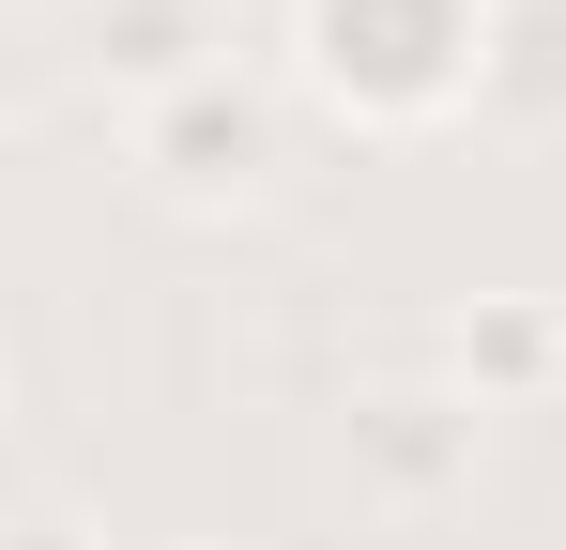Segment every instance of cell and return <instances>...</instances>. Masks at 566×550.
I'll return each instance as SVG.
<instances>
[{
	"mask_svg": "<svg viewBox=\"0 0 566 550\" xmlns=\"http://www.w3.org/2000/svg\"><path fill=\"white\" fill-rule=\"evenodd\" d=\"M552 382H566V306H536V290H474V306H460V398L505 413V398H552Z\"/></svg>",
	"mask_w": 566,
	"mask_h": 550,
	"instance_id": "277c9868",
	"label": "cell"
},
{
	"mask_svg": "<svg viewBox=\"0 0 566 550\" xmlns=\"http://www.w3.org/2000/svg\"><path fill=\"white\" fill-rule=\"evenodd\" d=\"M138 169L169 183V199H199V214H214V199H261V169H276V92L230 77V62L185 77V92H154V107H138Z\"/></svg>",
	"mask_w": 566,
	"mask_h": 550,
	"instance_id": "3957f363",
	"label": "cell"
},
{
	"mask_svg": "<svg viewBox=\"0 0 566 550\" xmlns=\"http://www.w3.org/2000/svg\"><path fill=\"white\" fill-rule=\"evenodd\" d=\"M291 46H306V92H322L337 123L413 138V123L474 107V77H490V0H306Z\"/></svg>",
	"mask_w": 566,
	"mask_h": 550,
	"instance_id": "6da1fadb",
	"label": "cell"
},
{
	"mask_svg": "<svg viewBox=\"0 0 566 550\" xmlns=\"http://www.w3.org/2000/svg\"><path fill=\"white\" fill-rule=\"evenodd\" d=\"M337 458H353V489H368L382 520H444L474 489V458H490V413H474L460 382H382V398H353Z\"/></svg>",
	"mask_w": 566,
	"mask_h": 550,
	"instance_id": "7a4b0ae2",
	"label": "cell"
},
{
	"mask_svg": "<svg viewBox=\"0 0 566 550\" xmlns=\"http://www.w3.org/2000/svg\"><path fill=\"white\" fill-rule=\"evenodd\" d=\"M0 550H107V536H93V520H15Z\"/></svg>",
	"mask_w": 566,
	"mask_h": 550,
	"instance_id": "8992f818",
	"label": "cell"
},
{
	"mask_svg": "<svg viewBox=\"0 0 566 550\" xmlns=\"http://www.w3.org/2000/svg\"><path fill=\"white\" fill-rule=\"evenodd\" d=\"M93 77H123L138 107L214 77V15H199V0H93Z\"/></svg>",
	"mask_w": 566,
	"mask_h": 550,
	"instance_id": "5b68a950",
	"label": "cell"
}]
</instances>
